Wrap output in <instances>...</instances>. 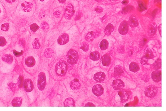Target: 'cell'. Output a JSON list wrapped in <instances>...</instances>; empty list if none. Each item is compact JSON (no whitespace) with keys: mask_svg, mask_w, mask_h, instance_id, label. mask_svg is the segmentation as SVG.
Returning <instances> with one entry per match:
<instances>
[{"mask_svg":"<svg viewBox=\"0 0 166 111\" xmlns=\"http://www.w3.org/2000/svg\"><path fill=\"white\" fill-rule=\"evenodd\" d=\"M67 69L68 65L65 61L60 62L55 66V72L58 76H64L66 74Z\"/></svg>","mask_w":166,"mask_h":111,"instance_id":"obj_1","label":"cell"},{"mask_svg":"<svg viewBox=\"0 0 166 111\" xmlns=\"http://www.w3.org/2000/svg\"><path fill=\"white\" fill-rule=\"evenodd\" d=\"M68 63L71 65L75 64L77 62L78 55L76 50L71 49L68 51L67 55Z\"/></svg>","mask_w":166,"mask_h":111,"instance_id":"obj_2","label":"cell"},{"mask_svg":"<svg viewBox=\"0 0 166 111\" xmlns=\"http://www.w3.org/2000/svg\"><path fill=\"white\" fill-rule=\"evenodd\" d=\"M158 92V89L156 86L154 85H150L147 86L145 90V96L152 98L156 96Z\"/></svg>","mask_w":166,"mask_h":111,"instance_id":"obj_3","label":"cell"},{"mask_svg":"<svg viewBox=\"0 0 166 111\" xmlns=\"http://www.w3.org/2000/svg\"><path fill=\"white\" fill-rule=\"evenodd\" d=\"M46 77L44 72H41L39 74L38 80V87L41 91L45 89L46 85Z\"/></svg>","mask_w":166,"mask_h":111,"instance_id":"obj_4","label":"cell"},{"mask_svg":"<svg viewBox=\"0 0 166 111\" xmlns=\"http://www.w3.org/2000/svg\"><path fill=\"white\" fill-rule=\"evenodd\" d=\"M74 6L71 4L67 5L65 8V18L67 19H70L74 14Z\"/></svg>","mask_w":166,"mask_h":111,"instance_id":"obj_5","label":"cell"},{"mask_svg":"<svg viewBox=\"0 0 166 111\" xmlns=\"http://www.w3.org/2000/svg\"><path fill=\"white\" fill-rule=\"evenodd\" d=\"M129 30V24L127 21H124L121 23L119 28V31L121 35H125L127 34Z\"/></svg>","mask_w":166,"mask_h":111,"instance_id":"obj_6","label":"cell"},{"mask_svg":"<svg viewBox=\"0 0 166 111\" xmlns=\"http://www.w3.org/2000/svg\"><path fill=\"white\" fill-rule=\"evenodd\" d=\"M103 91L104 89L103 87L100 84L94 85L92 89V92L93 93L97 96H100V95H103Z\"/></svg>","mask_w":166,"mask_h":111,"instance_id":"obj_7","label":"cell"},{"mask_svg":"<svg viewBox=\"0 0 166 111\" xmlns=\"http://www.w3.org/2000/svg\"><path fill=\"white\" fill-rule=\"evenodd\" d=\"M23 86L26 92H29L33 89V84L32 81L29 79H26L23 82Z\"/></svg>","mask_w":166,"mask_h":111,"instance_id":"obj_8","label":"cell"},{"mask_svg":"<svg viewBox=\"0 0 166 111\" xmlns=\"http://www.w3.org/2000/svg\"><path fill=\"white\" fill-rule=\"evenodd\" d=\"M113 88L115 90H120L124 87L125 85L123 81L117 79L113 81L112 84Z\"/></svg>","mask_w":166,"mask_h":111,"instance_id":"obj_9","label":"cell"},{"mask_svg":"<svg viewBox=\"0 0 166 111\" xmlns=\"http://www.w3.org/2000/svg\"><path fill=\"white\" fill-rule=\"evenodd\" d=\"M120 90L118 92V95H119L121 98V102L122 103H123L127 101L129 98V95L128 93L127 92L126 90L123 89Z\"/></svg>","mask_w":166,"mask_h":111,"instance_id":"obj_10","label":"cell"},{"mask_svg":"<svg viewBox=\"0 0 166 111\" xmlns=\"http://www.w3.org/2000/svg\"><path fill=\"white\" fill-rule=\"evenodd\" d=\"M152 78L155 82H159L161 79V71L157 70L153 72L152 74Z\"/></svg>","mask_w":166,"mask_h":111,"instance_id":"obj_11","label":"cell"},{"mask_svg":"<svg viewBox=\"0 0 166 111\" xmlns=\"http://www.w3.org/2000/svg\"><path fill=\"white\" fill-rule=\"evenodd\" d=\"M69 40V37L67 34H64L60 36L58 40V42L60 45H64L67 44Z\"/></svg>","mask_w":166,"mask_h":111,"instance_id":"obj_12","label":"cell"},{"mask_svg":"<svg viewBox=\"0 0 166 111\" xmlns=\"http://www.w3.org/2000/svg\"><path fill=\"white\" fill-rule=\"evenodd\" d=\"M106 76L104 73L102 72H97V73L94 75V79L95 80L96 82H101L104 80Z\"/></svg>","mask_w":166,"mask_h":111,"instance_id":"obj_13","label":"cell"},{"mask_svg":"<svg viewBox=\"0 0 166 111\" xmlns=\"http://www.w3.org/2000/svg\"><path fill=\"white\" fill-rule=\"evenodd\" d=\"M70 87L73 90H77L80 88L81 85L78 79H75L73 80L70 84Z\"/></svg>","mask_w":166,"mask_h":111,"instance_id":"obj_14","label":"cell"},{"mask_svg":"<svg viewBox=\"0 0 166 111\" xmlns=\"http://www.w3.org/2000/svg\"><path fill=\"white\" fill-rule=\"evenodd\" d=\"M102 62L103 66H107L110 65L111 63V58L107 54H104L102 56Z\"/></svg>","mask_w":166,"mask_h":111,"instance_id":"obj_15","label":"cell"},{"mask_svg":"<svg viewBox=\"0 0 166 111\" xmlns=\"http://www.w3.org/2000/svg\"><path fill=\"white\" fill-rule=\"evenodd\" d=\"M131 27L134 28L138 26L139 23L136 16L134 15H132L129 18V24Z\"/></svg>","mask_w":166,"mask_h":111,"instance_id":"obj_16","label":"cell"},{"mask_svg":"<svg viewBox=\"0 0 166 111\" xmlns=\"http://www.w3.org/2000/svg\"><path fill=\"white\" fill-rule=\"evenodd\" d=\"M22 8L25 11H30L32 10V4L29 2H24L21 5Z\"/></svg>","mask_w":166,"mask_h":111,"instance_id":"obj_17","label":"cell"},{"mask_svg":"<svg viewBox=\"0 0 166 111\" xmlns=\"http://www.w3.org/2000/svg\"><path fill=\"white\" fill-rule=\"evenodd\" d=\"M36 63V61L33 57L29 56L25 60V64L28 67H32L34 66Z\"/></svg>","mask_w":166,"mask_h":111,"instance_id":"obj_18","label":"cell"},{"mask_svg":"<svg viewBox=\"0 0 166 111\" xmlns=\"http://www.w3.org/2000/svg\"><path fill=\"white\" fill-rule=\"evenodd\" d=\"M114 28L113 24H109L104 29V34L106 35L109 36L113 32V31H114Z\"/></svg>","mask_w":166,"mask_h":111,"instance_id":"obj_19","label":"cell"},{"mask_svg":"<svg viewBox=\"0 0 166 111\" xmlns=\"http://www.w3.org/2000/svg\"><path fill=\"white\" fill-rule=\"evenodd\" d=\"M90 58L94 61H97L100 59V54L98 52H92L90 54Z\"/></svg>","mask_w":166,"mask_h":111,"instance_id":"obj_20","label":"cell"},{"mask_svg":"<svg viewBox=\"0 0 166 111\" xmlns=\"http://www.w3.org/2000/svg\"><path fill=\"white\" fill-rule=\"evenodd\" d=\"M156 24L153 23V24H151L149 28L148 34L150 36L154 35L156 32Z\"/></svg>","mask_w":166,"mask_h":111,"instance_id":"obj_21","label":"cell"},{"mask_svg":"<svg viewBox=\"0 0 166 111\" xmlns=\"http://www.w3.org/2000/svg\"><path fill=\"white\" fill-rule=\"evenodd\" d=\"M129 69L133 72H137L139 70V66L137 63L135 62H132L129 65Z\"/></svg>","mask_w":166,"mask_h":111,"instance_id":"obj_22","label":"cell"},{"mask_svg":"<svg viewBox=\"0 0 166 111\" xmlns=\"http://www.w3.org/2000/svg\"><path fill=\"white\" fill-rule=\"evenodd\" d=\"M109 46L108 41L106 39H103L102 40L100 44V47L102 50H107Z\"/></svg>","mask_w":166,"mask_h":111,"instance_id":"obj_23","label":"cell"},{"mask_svg":"<svg viewBox=\"0 0 166 111\" xmlns=\"http://www.w3.org/2000/svg\"><path fill=\"white\" fill-rule=\"evenodd\" d=\"M64 104L65 106H66V107H69V106L70 107H73V106H75L74 100L73 98H71L66 99L64 102Z\"/></svg>","mask_w":166,"mask_h":111,"instance_id":"obj_24","label":"cell"},{"mask_svg":"<svg viewBox=\"0 0 166 111\" xmlns=\"http://www.w3.org/2000/svg\"><path fill=\"white\" fill-rule=\"evenodd\" d=\"M138 8L139 11L140 12L144 11L147 9V6L141 0H139L138 1Z\"/></svg>","mask_w":166,"mask_h":111,"instance_id":"obj_25","label":"cell"},{"mask_svg":"<svg viewBox=\"0 0 166 111\" xmlns=\"http://www.w3.org/2000/svg\"><path fill=\"white\" fill-rule=\"evenodd\" d=\"M22 102V99L19 97H16L14 98L12 101V105L13 106H20Z\"/></svg>","mask_w":166,"mask_h":111,"instance_id":"obj_26","label":"cell"},{"mask_svg":"<svg viewBox=\"0 0 166 111\" xmlns=\"http://www.w3.org/2000/svg\"><path fill=\"white\" fill-rule=\"evenodd\" d=\"M134 7L133 6L128 5L127 6H126L124 8H123L121 12L123 14H126L127 13H129V12L132 11L133 10H134Z\"/></svg>","mask_w":166,"mask_h":111,"instance_id":"obj_27","label":"cell"},{"mask_svg":"<svg viewBox=\"0 0 166 111\" xmlns=\"http://www.w3.org/2000/svg\"><path fill=\"white\" fill-rule=\"evenodd\" d=\"M96 34L93 31H91L88 33L87 34V35L86 36V39L87 40L92 41L96 37Z\"/></svg>","mask_w":166,"mask_h":111,"instance_id":"obj_28","label":"cell"},{"mask_svg":"<svg viewBox=\"0 0 166 111\" xmlns=\"http://www.w3.org/2000/svg\"><path fill=\"white\" fill-rule=\"evenodd\" d=\"M161 62L160 59H158V60L155 61L154 63V68L156 70H158L161 67Z\"/></svg>","mask_w":166,"mask_h":111,"instance_id":"obj_29","label":"cell"},{"mask_svg":"<svg viewBox=\"0 0 166 111\" xmlns=\"http://www.w3.org/2000/svg\"><path fill=\"white\" fill-rule=\"evenodd\" d=\"M145 58L148 59H152L154 58V54L153 52L151 50H147L145 52V55L144 56Z\"/></svg>","mask_w":166,"mask_h":111,"instance_id":"obj_30","label":"cell"},{"mask_svg":"<svg viewBox=\"0 0 166 111\" xmlns=\"http://www.w3.org/2000/svg\"><path fill=\"white\" fill-rule=\"evenodd\" d=\"M3 60L6 62L10 63L13 61V58L11 55H6L3 58Z\"/></svg>","mask_w":166,"mask_h":111,"instance_id":"obj_31","label":"cell"},{"mask_svg":"<svg viewBox=\"0 0 166 111\" xmlns=\"http://www.w3.org/2000/svg\"><path fill=\"white\" fill-rule=\"evenodd\" d=\"M32 46L34 49H39L40 47V44L39 43V41L38 39L36 38L32 42Z\"/></svg>","mask_w":166,"mask_h":111,"instance_id":"obj_32","label":"cell"},{"mask_svg":"<svg viewBox=\"0 0 166 111\" xmlns=\"http://www.w3.org/2000/svg\"><path fill=\"white\" fill-rule=\"evenodd\" d=\"M9 28V24L8 23H4L2 24L1 26V30L4 31H8Z\"/></svg>","mask_w":166,"mask_h":111,"instance_id":"obj_33","label":"cell"},{"mask_svg":"<svg viewBox=\"0 0 166 111\" xmlns=\"http://www.w3.org/2000/svg\"><path fill=\"white\" fill-rule=\"evenodd\" d=\"M39 27L36 24L34 23L32 24L30 26V29L31 31H32L33 32H35L37 31L38 29H39Z\"/></svg>","mask_w":166,"mask_h":111,"instance_id":"obj_34","label":"cell"},{"mask_svg":"<svg viewBox=\"0 0 166 111\" xmlns=\"http://www.w3.org/2000/svg\"><path fill=\"white\" fill-rule=\"evenodd\" d=\"M81 49L84 50V51H87L89 49V45L86 43H84L82 46L81 47Z\"/></svg>","mask_w":166,"mask_h":111,"instance_id":"obj_35","label":"cell"},{"mask_svg":"<svg viewBox=\"0 0 166 111\" xmlns=\"http://www.w3.org/2000/svg\"><path fill=\"white\" fill-rule=\"evenodd\" d=\"M23 78L22 76H19L18 80V86L19 88H22L23 84Z\"/></svg>","mask_w":166,"mask_h":111,"instance_id":"obj_36","label":"cell"},{"mask_svg":"<svg viewBox=\"0 0 166 111\" xmlns=\"http://www.w3.org/2000/svg\"><path fill=\"white\" fill-rule=\"evenodd\" d=\"M6 40L3 37H0V46L3 47L6 44Z\"/></svg>","mask_w":166,"mask_h":111,"instance_id":"obj_37","label":"cell"},{"mask_svg":"<svg viewBox=\"0 0 166 111\" xmlns=\"http://www.w3.org/2000/svg\"><path fill=\"white\" fill-rule=\"evenodd\" d=\"M13 51L14 55L16 56H21L23 55V50H22L21 52H18L16 50H13Z\"/></svg>","mask_w":166,"mask_h":111,"instance_id":"obj_38","label":"cell"},{"mask_svg":"<svg viewBox=\"0 0 166 111\" xmlns=\"http://www.w3.org/2000/svg\"><path fill=\"white\" fill-rule=\"evenodd\" d=\"M41 26L42 27V29H43L44 30H45V31H47L49 28V26H48V24L47 23L43 22V23H42Z\"/></svg>","mask_w":166,"mask_h":111,"instance_id":"obj_39","label":"cell"},{"mask_svg":"<svg viewBox=\"0 0 166 111\" xmlns=\"http://www.w3.org/2000/svg\"><path fill=\"white\" fill-rule=\"evenodd\" d=\"M148 60L147 59V58H145V57L144 56L143 57H142V58H141V63L142 65L146 64Z\"/></svg>","mask_w":166,"mask_h":111,"instance_id":"obj_40","label":"cell"},{"mask_svg":"<svg viewBox=\"0 0 166 111\" xmlns=\"http://www.w3.org/2000/svg\"><path fill=\"white\" fill-rule=\"evenodd\" d=\"M95 11H97V12H98V13H101L103 11V9L100 7H97V8H95Z\"/></svg>","mask_w":166,"mask_h":111,"instance_id":"obj_41","label":"cell"},{"mask_svg":"<svg viewBox=\"0 0 166 111\" xmlns=\"http://www.w3.org/2000/svg\"><path fill=\"white\" fill-rule=\"evenodd\" d=\"M85 106H88V107H93V106H95V105H94L93 103H90V102H89V103H87V104H86L85 105Z\"/></svg>","mask_w":166,"mask_h":111,"instance_id":"obj_42","label":"cell"},{"mask_svg":"<svg viewBox=\"0 0 166 111\" xmlns=\"http://www.w3.org/2000/svg\"><path fill=\"white\" fill-rule=\"evenodd\" d=\"M129 3V1L128 0H123L122 3L123 4V5H126L128 3Z\"/></svg>","mask_w":166,"mask_h":111,"instance_id":"obj_43","label":"cell"},{"mask_svg":"<svg viewBox=\"0 0 166 111\" xmlns=\"http://www.w3.org/2000/svg\"><path fill=\"white\" fill-rule=\"evenodd\" d=\"M158 30H159V32L160 33V35L161 36V24H160L159 26L158 27Z\"/></svg>","mask_w":166,"mask_h":111,"instance_id":"obj_44","label":"cell"},{"mask_svg":"<svg viewBox=\"0 0 166 111\" xmlns=\"http://www.w3.org/2000/svg\"><path fill=\"white\" fill-rule=\"evenodd\" d=\"M6 1L8 2L9 3H13L15 1V0H6Z\"/></svg>","mask_w":166,"mask_h":111,"instance_id":"obj_45","label":"cell"},{"mask_svg":"<svg viewBox=\"0 0 166 111\" xmlns=\"http://www.w3.org/2000/svg\"><path fill=\"white\" fill-rule=\"evenodd\" d=\"M58 1L60 3H64L66 1V0H58Z\"/></svg>","mask_w":166,"mask_h":111,"instance_id":"obj_46","label":"cell"},{"mask_svg":"<svg viewBox=\"0 0 166 111\" xmlns=\"http://www.w3.org/2000/svg\"><path fill=\"white\" fill-rule=\"evenodd\" d=\"M94 1H97V2H100V1L101 0H94Z\"/></svg>","mask_w":166,"mask_h":111,"instance_id":"obj_47","label":"cell"},{"mask_svg":"<svg viewBox=\"0 0 166 111\" xmlns=\"http://www.w3.org/2000/svg\"><path fill=\"white\" fill-rule=\"evenodd\" d=\"M40 1H43L44 0H40Z\"/></svg>","mask_w":166,"mask_h":111,"instance_id":"obj_48","label":"cell"},{"mask_svg":"<svg viewBox=\"0 0 166 111\" xmlns=\"http://www.w3.org/2000/svg\"><path fill=\"white\" fill-rule=\"evenodd\" d=\"M0 12H1V11H0Z\"/></svg>","mask_w":166,"mask_h":111,"instance_id":"obj_49","label":"cell"},{"mask_svg":"<svg viewBox=\"0 0 166 111\" xmlns=\"http://www.w3.org/2000/svg\"><path fill=\"white\" fill-rule=\"evenodd\" d=\"M109 1H115V0H109Z\"/></svg>","mask_w":166,"mask_h":111,"instance_id":"obj_50","label":"cell"}]
</instances>
